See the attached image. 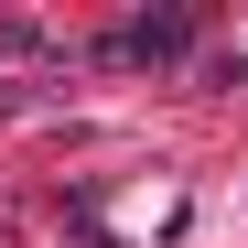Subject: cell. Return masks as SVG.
I'll return each mask as SVG.
<instances>
[{
  "label": "cell",
  "instance_id": "6da1fadb",
  "mask_svg": "<svg viewBox=\"0 0 248 248\" xmlns=\"http://www.w3.org/2000/svg\"><path fill=\"white\" fill-rule=\"evenodd\" d=\"M184 44H194V22H184V11H162V22H119V32H108V54H119V65H173Z\"/></svg>",
  "mask_w": 248,
  "mask_h": 248
}]
</instances>
